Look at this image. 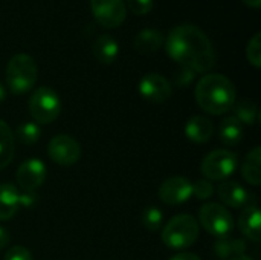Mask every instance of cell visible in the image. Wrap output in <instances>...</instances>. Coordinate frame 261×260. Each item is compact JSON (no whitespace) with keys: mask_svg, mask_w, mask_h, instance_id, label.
<instances>
[{"mask_svg":"<svg viewBox=\"0 0 261 260\" xmlns=\"http://www.w3.org/2000/svg\"><path fill=\"white\" fill-rule=\"evenodd\" d=\"M245 5H248L249 8H254V9H258L261 6V0H242Z\"/></svg>","mask_w":261,"mask_h":260,"instance_id":"obj_34","label":"cell"},{"mask_svg":"<svg viewBox=\"0 0 261 260\" xmlns=\"http://www.w3.org/2000/svg\"><path fill=\"white\" fill-rule=\"evenodd\" d=\"M90 9L95 20L104 28H116L127 17L124 0H90Z\"/></svg>","mask_w":261,"mask_h":260,"instance_id":"obj_9","label":"cell"},{"mask_svg":"<svg viewBox=\"0 0 261 260\" xmlns=\"http://www.w3.org/2000/svg\"><path fill=\"white\" fill-rule=\"evenodd\" d=\"M15 179H17L18 187L23 192H35L37 188H40L44 184L46 166L37 158L26 159L17 169Z\"/></svg>","mask_w":261,"mask_h":260,"instance_id":"obj_11","label":"cell"},{"mask_svg":"<svg viewBox=\"0 0 261 260\" xmlns=\"http://www.w3.org/2000/svg\"><path fill=\"white\" fill-rule=\"evenodd\" d=\"M15 136L17 139L21 143V144H26V146H31V144H35L40 136H41V129L40 126L35 123V121H26V123H21L17 130H15Z\"/></svg>","mask_w":261,"mask_h":260,"instance_id":"obj_24","label":"cell"},{"mask_svg":"<svg viewBox=\"0 0 261 260\" xmlns=\"http://www.w3.org/2000/svg\"><path fill=\"white\" fill-rule=\"evenodd\" d=\"M199 222L200 225L214 238L225 239L232 234L236 222L232 215L220 204L210 202L205 204L199 211Z\"/></svg>","mask_w":261,"mask_h":260,"instance_id":"obj_6","label":"cell"},{"mask_svg":"<svg viewBox=\"0 0 261 260\" xmlns=\"http://www.w3.org/2000/svg\"><path fill=\"white\" fill-rule=\"evenodd\" d=\"M20 207V192L12 184H0V221L11 219Z\"/></svg>","mask_w":261,"mask_h":260,"instance_id":"obj_18","label":"cell"},{"mask_svg":"<svg viewBox=\"0 0 261 260\" xmlns=\"http://www.w3.org/2000/svg\"><path fill=\"white\" fill-rule=\"evenodd\" d=\"M239 167V156L237 153L219 149L206 155L200 164V172L208 181H223L234 175Z\"/></svg>","mask_w":261,"mask_h":260,"instance_id":"obj_7","label":"cell"},{"mask_svg":"<svg viewBox=\"0 0 261 260\" xmlns=\"http://www.w3.org/2000/svg\"><path fill=\"white\" fill-rule=\"evenodd\" d=\"M11 238H9V233L8 230H5L3 227H0V250H3L5 247H8Z\"/></svg>","mask_w":261,"mask_h":260,"instance_id":"obj_32","label":"cell"},{"mask_svg":"<svg viewBox=\"0 0 261 260\" xmlns=\"http://www.w3.org/2000/svg\"><path fill=\"white\" fill-rule=\"evenodd\" d=\"M196 101L205 112L222 115L232 109L237 101L234 83L222 74H206L196 86Z\"/></svg>","mask_w":261,"mask_h":260,"instance_id":"obj_2","label":"cell"},{"mask_svg":"<svg viewBox=\"0 0 261 260\" xmlns=\"http://www.w3.org/2000/svg\"><path fill=\"white\" fill-rule=\"evenodd\" d=\"M240 233L252 242L261 241V215L257 205L245 207L239 218Z\"/></svg>","mask_w":261,"mask_h":260,"instance_id":"obj_14","label":"cell"},{"mask_svg":"<svg viewBox=\"0 0 261 260\" xmlns=\"http://www.w3.org/2000/svg\"><path fill=\"white\" fill-rule=\"evenodd\" d=\"M214 193V185L211 181L208 179H202V181H197L196 184H193V196H196L197 199H208L211 198Z\"/></svg>","mask_w":261,"mask_h":260,"instance_id":"obj_27","label":"cell"},{"mask_svg":"<svg viewBox=\"0 0 261 260\" xmlns=\"http://www.w3.org/2000/svg\"><path fill=\"white\" fill-rule=\"evenodd\" d=\"M167 54L182 67L193 72H208L216 64V52L208 35L196 25L173 28L165 40Z\"/></svg>","mask_w":261,"mask_h":260,"instance_id":"obj_1","label":"cell"},{"mask_svg":"<svg viewBox=\"0 0 261 260\" xmlns=\"http://www.w3.org/2000/svg\"><path fill=\"white\" fill-rule=\"evenodd\" d=\"M234 112H236V118L246 126H254L258 116V107L252 100H240L236 101L232 106Z\"/></svg>","mask_w":261,"mask_h":260,"instance_id":"obj_22","label":"cell"},{"mask_svg":"<svg viewBox=\"0 0 261 260\" xmlns=\"http://www.w3.org/2000/svg\"><path fill=\"white\" fill-rule=\"evenodd\" d=\"M142 225L150 231H158L162 227L164 213L158 207H147L141 215Z\"/></svg>","mask_w":261,"mask_h":260,"instance_id":"obj_25","label":"cell"},{"mask_svg":"<svg viewBox=\"0 0 261 260\" xmlns=\"http://www.w3.org/2000/svg\"><path fill=\"white\" fill-rule=\"evenodd\" d=\"M49 158L63 167H69L78 162L81 156V146L69 135H57L47 144Z\"/></svg>","mask_w":261,"mask_h":260,"instance_id":"obj_8","label":"cell"},{"mask_svg":"<svg viewBox=\"0 0 261 260\" xmlns=\"http://www.w3.org/2000/svg\"><path fill=\"white\" fill-rule=\"evenodd\" d=\"M193 196V182L184 176H173L159 187V198L167 205H179Z\"/></svg>","mask_w":261,"mask_h":260,"instance_id":"obj_12","label":"cell"},{"mask_svg":"<svg viewBox=\"0 0 261 260\" xmlns=\"http://www.w3.org/2000/svg\"><path fill=\"white\" fill-rule=\"evenodd\" d=\"M92 52H93V57L99 63H102V64H112L118 58L119 44H118V41L113 37L104 34V35H99L93 41Z\"/></svg>","mask_w":261,"mask_h":260,"instance_id":"obj_17","label":"cell"},{"mask_svg":"<svg viewBox=\"0 0 261 260\" xmlns=\"http://www.w3.org/2000/svg\"><path fill=\"white\" fill-rule=\"evenodd\" d=\"M217 193H219L220 201L225 202L231 208H245V207L254 205L251 204L252 195L239 182L225 181L219 185Z\"/></svg>","mask_w":261,"mask_h":260,"instance_id":"obj_13","label":"cell"},{"mask_svg":"<svg viewBox=\"0 0 261 260\" xmlns=\"http://www.w3.org/2000/svg\"><path fill=\"white\" fill-rule=\"evenodd\" d=\"M196 77V72H193L191 69H187V67H180V70L177 74H174V83L180 87L190 84Z\"/></svg>","mask_w":261,"mask_h":260,"instance_id":"obj_30","label":"cell"},{"mask_svg":"<svg viewBox=\"0 0 261 260\" xmlns=\"http://www.w3.org/2000/svg\"><path fill=\"white\" fill-rule=\"evenodd\" d=\"M213 133H214V126L206 116L196 115L190 118L185 124V135L193 143H197V144L208 143Z\"/></svg>","mask_w":261,"mask_h":260,"instance_id":"obj_15","label":"cell"},{"mask_svg":"<svg viewBox=\"0 0 261 260\" xmlns=\"http://www.w3.org/2000/svg\"><path fill=\"white\" fill-rule=\"evenodd\" d=\"M229 260H252L251 257H248V256H245V254H240V256H234V257H231Z\"/></svg>","mask_w":261,"mask_h":260,"instance_id":"obj_35","label":"cell"},{"mask_svg":"<svg viewBox=\"0 0 261 260\" xmlns=\"http://www.w3.org/2000/svg\"><path fill=\"white\" fill-rule=\"evenodd\" d=\"M246 58L254 67H261V32H255L254 37L248 41Z\"/></svg>","mask_w":261,"mask_h":260,"instance_id":"obj_26","label":"cell"},{"mask_svg":"<svg viewBox=\"0 0 261 260\" xmlns=\"http://www.w3.org/2000/svg\"><path fill=\"white\" fill-rule=\"evenodd\" d=\"M38 67L35 60L29 54H15L6 66L5 78L6 86L15 95L29 92L37 83Z\"/></svg>","mask_w":261,"mask_h":260,"instance_id":"obj_3","label":"cell"},{"mask_svg":"<svg viewBox=\"0 0 261 260\" xmlns=\"http://www.w3.org/2000/svg\"><path fill=\"white\" fill-rule=\"evenodd\" d=\"M5 98H6V92H5V87H3V86L0 84V103H2V101H3Z\"/></svg>","mask_w":261,"mask_h":260,"instance_id":"obj_36","label":"cell"},{"mask_svg":"<svg viewBox=\"0 0 261 260\" xmlns=\"http://www.w3.org/2000/svg\"><path fill=\"white\" fill-rule=\"evenodd\" d=\"M164 43H165V37L156 28H145V29L139 31L133 41L135 49L144 55L159 51L164 46Z\"/></svg>","mask_w":261,"mask_h":260,"instance_id":"obj_16","label":"cell"},{"mask_svg":"<svg viewBox=\"0 0 261 260\" xmlns=\"http://www.w3.org/2000/svg\"><path fill=\"white\" fill-rule=\"evenodd\" d=\"M128 9L136 14V15H144V14H148L153 8V0H127V5Z\"/></svg>","mask_w":261,"mask_h":260,"instance_id":"obj_28","label":"cell"},{"mask_svg":"<svg viewBox=\"0 0 261 260\" xmlns=\"http://www.w3.org/2000/svg\"><path fill=\"white\" fill-rule=\"evenodd\" d=\"M170 260H202L197 254L194 253H179L176 256H173Z\"/></svg>","mask_w":261,"mask_h":260,"instance_id":"obj_33","label":"cell"},{"mask_svg":"<svg viewBox=\"0 0 261 260\" xmlns=\"http://www.w3.org/2000/svg\"><path fill=\"white\" fill-rule=\"evenodd\" d=\"M246 250V244L242 239H219L216 244V254L220 259H231L234 256H240L245 254Z\"/></svg>","mask_w":261,"mask_h":260,"instance_id":"obj_23","label":"cell"},{"mask_svg":"<svg viewBox=\"0 0 261 260\" xmlns=\"http://www.w3.org/2000/svg\"><path fill=\"white\" fill-rule=\"evenodd\" d=\"M242 176L251 185L261 184V149L254 147L245 158L242 166Z\"/></svg>","mask_w":261,"mask_h":260,"instance_id":"obj_19","label":"cell"},{"mask_svg":"<svg viewBox=\"0 0 261 260\" xmlns=\"http://www.w3.org/2000/svg\"><path fill=\"white\" fill-rule=\"evenodd\" d=\"M28 107L37 124H49L58 118L61 112V100L54 89L43 86L32 92Z\"/></svg>","mask_w":261,"mask_h":260,"instance_id":"obj_5","label":"cell"},{"mask_svg":"<svg viewBox=\"0 0 261 260\" xmlns=\"http://www.w3.org/2000/svg\"><path fill=\"white\" fill-rule=\"evenodd\" d=\"M3 260H32V253L21 245H15L5 253Z\"/></svg>","mask_w":261,"mask_h":260,"instance_id":"obj_29","label":"cell"},{"mask_svg":"<svg viewBox=\"0 0 261 260\" xmlns=\"http://www.w3.org/2000/svg\"><path fill=\"white\" fill-rule=\"evenodd\" d=\"M35 201H37V196L34 195V192H23L20 195V205L23 207H31Z\"/></svg>","mask_w":261,"mask_h":260,"instance_id":"obj_31","label":"cell"},{"mask_svg":"<svg viewBox=\"0 0 261 260\" xmlns=\"http://www.w3.org/2000/svg\"><path fill=\"white\" fill-rule=\"evenodd\" d=\"M138 90L144 100L159 104V103H165L171 97L173 86L164 75L151 72L141 78L138 84Z\"/></svg>","mask_w":261,"mask_h":260,"instance_id":"obj_10","label":"cell"},{"mask_svg":"<svg viewBox=\"0 0 261 260\" xmlns=\"http://www.w3.org/2000/svg\"><path fill=\"white\" fill-rule=\"evenodd\" d=\"M220 141L226 146H236L243 138V124L236 116H226L219 129Z\"/></svg>","mask_w":261,"mask_h":260,"instance_id":"obj_20","label":"cell"},{"mask_svg":"<svg viewBox=\"0 0 261 260\" xmlns=\"http://www.w3.org/2000/svg\"><path fill=\"white\" fill-rule=\"evenodd\" d=\"M14 158V133L11 127L0 120V170L8 167Z\"/></svg>","mask_w":261,"mask_h":260,"instance_id":"obj_21","label":"cell"},{"mask_svg":"<svg viewBox=\"0 0 261 260\" xmlns=\"http://www.w3.org/2000/svg\"><path fill=\"white\" fill-rule=\"evenodd\" d=\"M199 238V222L191 215L174 216L162 231V242L171 250H185Z\"/></svg>","mask_w":261,"mask_h":260,"instance_id":"obj_4","label":"cell"}]
</instances>
